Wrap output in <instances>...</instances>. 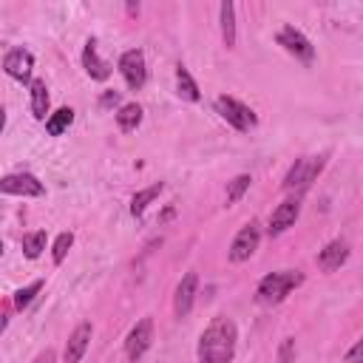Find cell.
Listing matches in <instances>:
<instances>
[{
	"label": "cell",
	"mask_w": 363,
	"mask_h": 363,
	"mask_svg": "<svg viewBox=\"0 0 363 363\" xmlns=\"http://www.w3.org/2000/svg\"><path fill=\"white\" fill-rule=\"evenodd\" d=\"M119 74L125 77L130 91H139L147 82V65H145V54L139 48H128L119 57Z\"/></svg>",
	"instance_id": "obj_6"
},
{
	"label": "cell",
	"mask_w": 363,
	"mask_h": 363,
	"mask_svg": "<svg viewBox=\"0 0 363 363\" xmlns=\"http://www.w3.org/2000/svg\"><path fill=\"white\" fill-rule=\"evenodd\" d=\"M82 65H85V71H88V77L91 79H108L111 77V65L99 57V51H96V40L94 37H88L85 40V48H82Z\"/></svg>",
	"instance_id": "obj_15"
},
{
	"label": "cell",
	"mask_w": 363,
	"mask_h": 363,
	"mask_svg": "<svg viewBox=\"0 0 363 363\" xmlns=\"http://www.w3.org/2000/svg\"><path fill=\"white\" fill-rule=\"evenodd\" d=\"M303 284V272L301 269H278V272H269L258 281V289H255V301L264 303V306H275L281 301H286V295L292 289H298Z\"/></svg>",
	"instance_id": "obj_2"
},
{
	"label": "cell",
	"mask_w": 363,
	"mask_h": 363,
	"mask_svg": "<svg viewBox=\"0 0 363 363\" xmlns=\"http://www.w3.org/2000/svg\"><path fill=\"white\" fill-rule=\"evenodd\" d=\"M164 190V184L162 182H156V184H150V187H145V190H139L133 199H130V216L133 218H139V216H145V210H147V204L159 196Z\"/></svg>",
	"instance_id": "obj_20"
},
{
	"label": "cell",
	"mask_w": 363,
	"mask_h": 363,
	"mask_svg": "<svg viewBox=\"0 0 363 363\" xmlns=\"http://www.w3.org/2000/svg\"><path fill=\"white\" fill-rule=\"evenodd\" d=\"M346 363H363V337L346 352Z\"/></svg>",
	"instance_id": "obj_27"
},
{
	"label": "cell",
	"mask_w": 363,
	"mask_h": 363,
	"mask_svg": "<svg viewBox=\"0 0 363 363\" xmlns=\"http://www.w3.org/2000/svg\"><path fill=\"white\" fill-rule=\"evenodd\" d=\"M40 289H43V281H31L28 286L17 289V292H14V306H17V309H26V306L37 298V292H40Z\"/></svg>",
	"instance_id": "obj_25"
},
{
	"label": "cell",
	"mask_w": 363,
	"mask_h": 363,
	"mask_svg": "<svg viewBox=\"0 0 363 363\" xmlns=\"http://www.w3.org/2000/svg\"><path fill=\"white\" fill-rule=\"evenodd\" d=\"M278 363H295V337H284L278 346Z\"/></svg>",
	"instance_id": "obj_26"
},
{
	"label": "cell",
	"mask_w": 363,
	"mask_h": 363,
	"mask_svg": "<svg viewBox=\"0 0 363 363\" xmlns=\"http://www.w3.org/2000/svg\"><path fill=\"white\" fill-rule=\"evenodd\" d=\"M218 20H221V40L227 48H233L235 45V6L230 0L218 6Z\"/></svg>",
	"instance_id": "obj_16"
},
{
	"label": "cell",
	"mask_w": 363,
	"mask_h": 363,
	"mask_svg": "<svg viewBox=\"0 0 363 363\" xmlns=\"http://www.w3.org/2000/svg\"><path fill=\"white\" fill-rule=\"evenodd\" d=\"M258 241H261V227H258V221H247L238 233H235V238H233V244H230V261L233 264H241V261H247L255 250H258Z\"/></svg>",
	"instance_id": "obj_5"
},
{
	"label": "cell",
	"mask_w": 363,
	"mask_h": 363,
	"mask_svg": "<svg viewBox=\"0 0 363 363\" xmlns=\"http://www.w3.org/2000/svg\"><path fill=\"white\" fill-rule=\"evenodd\" d=\"M196 289H199V275L190 269V272L176 284V292H173V312H176V318H187V315H190L193 301H196Z\"/></svg>",
	"instance_id": "obj_12"
},
{
	"label": "cell",
	"mask_w": 363,
	"mask_h": 363,
	"mask_svg": "<svg viewBox=\"0 0 363 363\" xmlns=\"http://www.w3.org/2000/svg\"><path fill=\"white\" fill-rule=\"evenodd\" d=\"M71 247H74V233H60L57 241H54V247H51V258H54V264H62Z\"/></svg>",
	"instance_id": "obj_24"
},
{
	"label": "cell",
	"mask_w": 363,
	"mask_h": 363,
	"mask_svg": "<svg viewBox=\"0 0 363 363\" xmlns=\"http://www.w3.org/2000/svg\"><path fill=\"white\" fill-rule=\"evenodd\" d=\"M34 363H57V354H54V349H45V352H40V354L34 357Z\"/></svg>",
	"instance_id": "obj_29"
},
{
	"label": "cell",
	"mask_w": 363,
	"mask_h": 363,
	"mask_svg": "<svg viewBox=\"0 0 363 363\" xmlns=\"http://www.w3.org/2000/svg\"><path fill=\"white\" fill-rule=\"evenodd\" d=\"M31 113L34 119H48V85L45 79H34L31 82Z\"/></svg>",
	"instance_id": "obj_17"
},
{
	"label": "cell",
	"mask_w": 363,
	"mask_h": 363,
	"mask_svg": "<svg viewBox=\"0 0 363 363\" xmlns=\"http://www.w3.org/2000/svg\"><path fill=\"white\" fill-rule=\"evenodd\" d=\"M235 340H238V329L233 318L227 315L213 318L199 337V363H233Z\"/></svg>",
	"instance_id": "obj_1"
},
{
	"label": "cell",
	"mask_w": 363,
	"mask_h": 363,
	"mask_svg": "<svg viewBox=\"0 0 363 363\" xmlns=\"http://www.w3.org/2000/svg\"><path fill=\"white\" fill-rule=\"evenodd\" d=\"M298 216H301V199H298V196L284 199V201H281V204L272 210L267 233H269V235H281V233H286V230H289V227L298 221Z\"/></svg>",
	"instance_id": "obj_10"
},
{
	"label": "cell",
	"mask_w": 363,
	"mask_h": 363,
	"mask_svg": "<svg viewBox=\"0 0 363 363\" xmlns=\"http://www.w3.org/2000/svg\"><path fill=\"white\" fill-rule=\"evenodd\" d=\"M250 173H241V176H235L230 184H227V204H235L247 190H250Z\"/></svg>",
	"instance_id": "obj_23"
},
{
	"label": "cell",
	"mask_w": 363,
	"mask_h": 363,
	"mask_svg": "<svg viewBox=\"0 0 363 363\" xmlns=\"http://www.w3.org/2000/svg\"><path fill=\"white\" fill-rule=\"evenodd\" d=\"M0 190L6 196H26V199H37V196H45V187L37 176L31 173H9L0 179Z\"/></svg>",
	"instance_id": "obj_8"
},
{
	"label": "cell",
	"mask_w": 363,
	"mask_h": 363,
	"mask_svg": "<svg viewBox=\"0 0 363 363\" xmlns=\"http://www.w3.org/2000/svg\"><path fill=\"white\" fill-rule=\"evenodd\" d=\"M278 45H284V51L292 54V57L301 60V62H312V60H315V48H312V43H309V37H306L303 31H298L295 26H284V28L278 31Z\"/></svg>",
	"instance_id": "obj_7"
},
{
	"label": "cell",
	"mask_w": 363,
	"mask_h": 363,
	"mask_svg": "<svg viewBox=\"0 0 363 363\" xmlns=\"http://www.w3.org/2000/svg\"><path fill=\"white\" fill-rule=\"evenodd\" d=\"M116 125H119V130H125V133L136 130V128L142 125V105H136V102L122 105V108L116 111Z\"/></svg>",
	"instance_id": "obj_19"
},
{
	"label": "cell",
	"mask_w": 363,
	"mask_h": 363,
	"mask_svg": "<svg viewBox=\"0 0 363 363\" xmlns=\"http://www.w3.org/2000/svg\"><path fill=\"white\" fill-rule=\"evenodd\" d=\"M150 340H153V320L150 318H142L130 332H128V340H125V354L130 363H136L147 349H150Z\"/></svg>",
	"instance_id": "obj_11"
},
{
	"label": "cell",
	"mask_w": 363,
	"mask_h": 363,
	"mask_svg": "<svg viewBox=\"0 0 363 363\" xmlns=\"http://www.w3.org/2000/svg\"><path fill=\"white\" fill-rule=\"evenodd\" d=\"M216 111L221 113V119H224L227 125H233V128L241 130V133H247L250 128L258 125V116L252 113V108H247V105L238 102L235 96H218V99H216Z\"/></svg>",
	"instance_id": "obj_4"
},
{
	"label": "cell",
	"mask_w": 363,
	"mask_h": 363,
	"mask_svg": "<svg viewBox=\"0 0 363 363\" xmlns=\"http://www.w3.org/2000/svg\"><path fill=\"white\" fill-rule=\"evenodd\" d=\"M99 105H102V108H113V105H119V91H105V94L99 96Z\"/></svg>",
	"instance_id": "obj_28"
},
{
	"label": "cell",
	"mask_w": 363,
	"mask_h": 363,
	"mask_svg": "<svg viewBox=\"0 0 363 363\" xmlns=\"http://www.w3.org/2000/svg\"><path fill=\"white\" fill-rule=\"evenodd\" d=\"M326 164V156H301L295 159V164L286 170L284 176V190H306L309 182H315V176L323 170Z\"/></svg>",
	"instance_id": "obj_3"
},
{
	"label": "cell",
	"mask_w": 363,
	"mask_h": 363,
	"mask_svg": "<svg viewBox=\"0 0 363 363\" xmlns=\"http://www.w3.org/2000/svg\"><path fill=\"white\" fill-rule=\"evenodd\" d=\"M45 241H48L45 230L26 233V235H23V252H26V258H40V252L45 250Z\"/></svg>",
	"instance_id": "obj_22"
},
{
	"label": "cell",
	"mask_w": 363,
	"mask_h": 363,
	"mask_svg": "<svg viewBox=\"0 0 363 363\" xmlns=\"http://www.w3.org/2000/svg\"><path fill=\"white\" fill-rule=\"evenodd\" d=\"M91 335H94V326L85 320V323H79L71 335H68V340H65V363H79L82 360V354H85V349H88V343H91Z\"/></svg>",
	"instance_id": "obj_14"
},
{
	"label": "cell",
	"mask_w": 363,
	"mask_h": 363,
	"mask_svg": "<svg viewBox=\"0 0 363 363\" xmlns=\"http://www.w3.org/2000/svg\"><path fill=\"white\" fill-rule=\"evenodd\" d=\"M71 122H74V111L71 108H57L45 119V130H48V136H62L71 128Z\"/></svg>",
	"instance_id": "obj_21"
},
{
	"label": "cell",
	"mask_w": 363,
	"mask_h": 363,
	"mask_svg": "<svg viewBox=\"0 0 363 363\" xmlns=\"http://www.w3.org/2000/svg\"><path fill=\"white\" fill-rule=\"evenodd\" d=\"M3 71L17 79V82H34L31 71H34V54L28 48H9L3 57Z\"/></svg>",
	"instance_id": "obj_9"
},
{
	"label": "cell",
	"mask_w": 363,
	"mask_h": 363,
	"mask_svg": "<svg viewBox=\"0 0 363 363\" xmlns=\"http://www.w3.org/2000/svg\"><path fill=\"white\" fill-rule=\"evenodd\" d=\"M346 261H349V244H346L343 238L329 241V244L318 252V267H320L323 272H335V269H340Z\"/></svg>",
	"instance_id": "obj_13"
},
{
	"label": "cell",
	"mask_w": 363,
	"mask_h": 363,
	"mask_svg": "<svg viewBox=\"0 0 363 363\" xmlns=\"http://www.w3.org/2000/svg\"><path fill=\"white\" fill-rule=\"evenodd\" d=\"M176 91H179V96L187 99V102H199V96H201L196 79L190 77V71H187L184 65H176Z\"/></svg>",
	"instance_id": "obj_18"
}]
</instances>
